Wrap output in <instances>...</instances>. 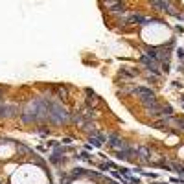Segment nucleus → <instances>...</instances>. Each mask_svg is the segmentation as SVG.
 I'll return each instance as SVG.
<instances>
[{
    "instance_id": "nucleus-1",
    "label": "nucleus",
    "mask_w": 184,
    "mask_h": 184,
    "mask_svg": "<svg viewBox=\"0 0 184 184\" xmlns=\"http://www.w3.org/2000/svg\"><path fill=\"white\" fill-rule=\"evenodd\" d=\"M175 142H177V138H175V136H171V138L168 140V144H169V146H171V144H175Z\"/></svg>"
},
{
    "instance_id": "nucleus-2",
    "label": "nucleus",
    "mask_w": 184,
    "mask_h": 184,
    "mask_svg": "<svg viewBox=\"0 0 184 184\" xmlns=\"http://www.w3.org/2000/svg\"><path fill=\"white\" fill-rule=\"evenodd\" d=\"M182 105H184V98H182Z\"/></svg>"
}]
</instances>
